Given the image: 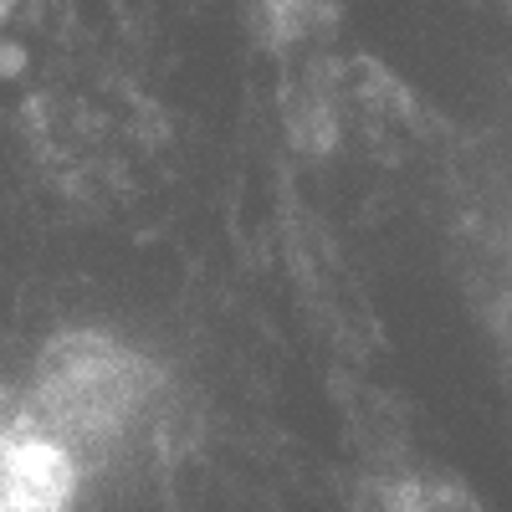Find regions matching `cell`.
<instances>
[{
	"label": "cell",
	"instance_id": "obj_1",
	"mask_svg": "<svg viewBox=\"0 0 512 512\" xmlns=\"http://www.w3.org/2000/svg\"><path fill=\"white\" fill-rule=\"evenodd\" d=\"M390 512H482L472 497L451 482H405Z\"/></svg>",
	"mask_w": 512,
	"mask_h": 512
}]
</instances>
